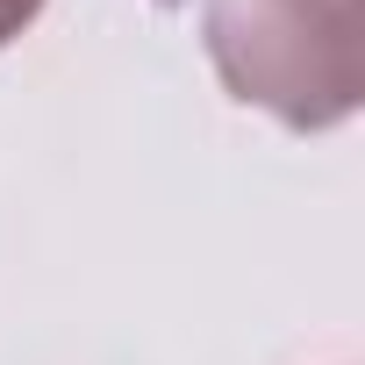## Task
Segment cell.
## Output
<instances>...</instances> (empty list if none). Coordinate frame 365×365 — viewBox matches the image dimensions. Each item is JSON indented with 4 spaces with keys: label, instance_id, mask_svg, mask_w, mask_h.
Here are the masks:
<instances>
[{
    "label": "cell",
    "instance_id": "6da1fadb",
    "mask_svg": "<svg viewBox=\"0 0 365 365\" xmlns=\"http://www.w3.org/2000/svg\"><path fill=\"white\" fill-rule=\"evenodd\" d=\"M201 43L244 108L336 129L365 101V0H201Z\"/></svg>",
    "mask_w": 365,
    "mask_h": 365
},
{
    "label": "cell",
    "instance_id": "7a4b0ae2",
    "mask_svg": "<svg viewBox=\"0 0 365 365\" xmlns=\"http://www.w3.org/2000/svg\"><path fill=\"white\" fill-rule=\"evenodd\" d=\"M36 15H43V0H0V51H8V43H15Z\"/></svg>",
    "mask_w": 365,
    "mask_h": 365
}]
</instances>
